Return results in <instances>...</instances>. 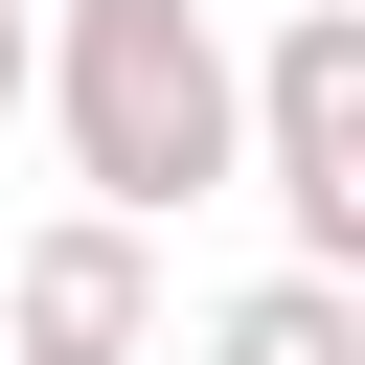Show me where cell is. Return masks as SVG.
Returning <instances> with one entry per match:
<instances>
[{"mask_svg":"<svg viewBox=\"0 0 365 365\" xmlns=\"http://www.w3.org/2000/svg\"><path fill=\"white\" fill-rule=\"evenodd\" d=\"M46 114V0H0V137Z\"/></svg>","mask_w":365,"mask_h":365,"instance_id":"cell-6","label":"cell"},{"mask_svg":"<svg viewBox=\"0 0 365 365\" xmlns=\"http://www.w3.org/2000/svg\"><path fill=\"white\" fill-rule=\"evenodd\" d=\"M274 205H297V274H342V297H365V160H342V182H274Z\"/></svg>","mask_w":365,"mask_h":365,"instance_id":"cell-5","label":"cell"},{"mask_svg":"<svg viewBox=\"0 0 365 365\" xmlns=\"http://www.w3.org/2000/svg\"><path fill=\"white\" fill-rule=\"evenodd\" d=\"M46 137L114 228H182L205 182H251V46L205 0H46Z\"/></svg>","mask_w":365,"mask_h":365,"instance_id":"cell-1","label":"cell"},{"mask_svg":"<svg viewBox=\"0 0 365 365\" xmlns=\"http://www.w3.org/2000/svg\"><path fill=\"white\" fill-rule=\"evenodd\" d=\"M205 365H365V297L342 274H251V297H205Z\"/></svg>","mask_w":365,"mask_h":365,"instance_id":"cell-4","label":"cell"},{"mask_svg":"<svg viewBox=\"0 0 365 365\" xmlns=\"http://www.w3.org/2000/svg\"><path fill=\"white\" fill-rule=\"evenodd\" d=\"M0 365H160V228L68 205L0 251Z\"/></svg>","mask_w":365,"mask_h":365,"instance_id":"cell-2","label":"cell"},{"mask_svg":"<svg viewBox=\"0 0 365 365\" xmlns=\"http://www.w3.org/2000/svg\"><path fill=\"white\" fill-rule=\"evenodd\" d=\"M365 160V0H297L251 46V182H342Z\"/></svg>","mask_w":365,"mask_h":365,"instance_id":"cell-3","label":"cell"}]
</instances>
